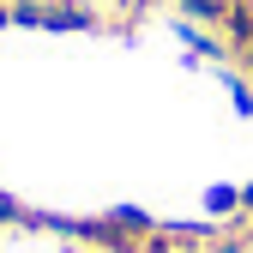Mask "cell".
<instances>
[{
	"mask_svg": "<svg viewBox=\"0 0 253 253\" xmlns=\"http://www.w3.org/2000/svg\"><path fill=\"white\" fill-rule=\"evenodd\" d=\"M67 253H90V247H67Z\"/></svg>",
	"mask_w": 253,
	"mask_h": 253,
	"instance_id": "obj_1",
	"label": "cell"
},
{
	"mask_svg": "<svg viewBox=\"0 0 253 253\" xmlns=\"http://www.w3.org/2000/svg\"><path fill=\"white\" fill-rule=\"evenodd\" d=\"M247 235H253V217H247Z\"/></svg>",
	"mask_w": 253,
	"mask_h": 253,
	"instance_id": "obj_2",
	"label": "cell"
}]
</instances>
